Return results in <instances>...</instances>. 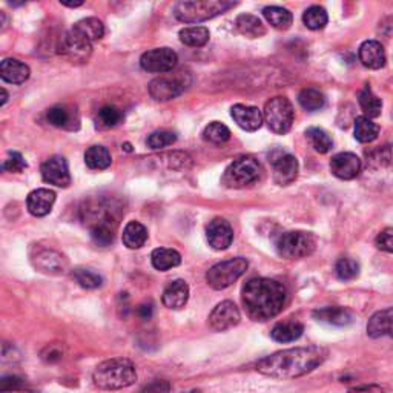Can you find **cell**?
<instances>
[{
    "mask_svg": "<svg viewBox=\"0 0 393 393\" xmlns=\"http://www.w3.org/2000/svg\"><path fill=\"white\" fill-rule=\"evenodd\" d=\"M209 246L215 250H226L234 241V229L225 218H214L206 228Z\"/></svg>",
    "mask_w": 393,
    "mask_h": 393,
    "instance_id": "obj_15",
    "label": "cell"
},
{
    "mask_svg": "<svg viewBox=\"0 0 393 393\" xmlns=\"http://www.w3.org/2000/svg\"><path fill=\"white\" fill-rule=\"evenodd\" d=\"M305 332V326L298 321H283L272 329L270 337L277 342L297 341Z\"/></svg>",
    "mask_w": 393,
    "mask_h": 393,
    "instance_id": "obj_27",
    "label": "cell"
},
{
    "mask_svg": "<svg viewBox=\"0 0 393 393\" xmlns=\"http://www.w3.org/2000/svg\"><path fill=\"white\" fill-rule=\"evenodd\" d=\"M359 62L369 69H381L386 65V51L377 40H367L359 46Z\"/></svg>",
    "mask_w": 393,
    "mask_h": 393,
    "instance_id": "obj_21",
    "label": "cell"
},
{
    "mask_svg": "<svg viewBox=\"0 0 393 393\" xmlns=\"http://www.w3.org/2000/svg\"><path fill=\"white\" fill-rule=\"evenodd\" d=\"M209 29L206 26H189L180 31V40L181 44H185L186 46H193V48H200L205 46L209 42Z\"/></svg>",
    "mask_w": 393,
    "mask_h": 393,
    "instance_id": "obj_35",
    "label": "cell"
},
{
    "mask_svg": "<svg viewBox=\"0 0 393 393\" xmlns=\"http://www.w3.org/2000/svg\"><path fill=\"white\" fill-rule=\"evenodd\" d=\"M29 66L17 58H5L0 63V77L6 83L11 85H22L29 78Z\"/></svg>",
    "mask_w": 393,
    "mask_h": 393,
    "instance_id": "obj_23",
    "label": "cell"
},
{
    "mask_svg": "<svg viewBox=\"0 0 393 393\" xmlns=\"http://www.w3.org/2000/svg\"><path fill=\"white\" fill-rule=\"evenodd\" d=\"M140 393H170V384L165 379H155L146 384Z\"/></svg>",
    "mask_w": 393,
    "mask_h": 393,
    "instance_id": "obj_49",
    "label": "cell"
},
{
    "mask_svg": "<svg viewBox=\"0 0 393 393\" xmlns=\"http://www.w3.org/2000/svg\"><path fill=\"white\" fill-rule=\"evenodd\" d=\"M137 314H138L140 318L149 320L150 317H153V314H154V307H153V305H150V303H145V305H142V306L138 307Z\"/></svg>",
    "mask_w": 393,
    "mask_h": 393,
    "instance_id": "obj_51",
    "label": "cell"
},
{
    "mask_svg": "<svg viewBox=\"0 0 393 393\" xmlns=\"http://www.w3.org/2000/svg\"><path fill=\"white\" fill-rule=\"evenodd\" d=\"M193 393H198V392H193Z\"/></svg>",
    "mask_w": 393,
    "mask_h": 393,
    "instance_id": "obj_55",
    "label": "cell"
},
{
    "mask_svg": "<svg viewBox=\"0 0 393 393\" xmlns=\"http://www.w3.org/2000/svg\"><path fill=\"white\" fill-rule=\"evenodd\" d=\"M230 116H233L234 122L241 128L247 131V133H254V131L260 129L263 125V113L257 106H247V105H234L230 109Z\"/></svg>",
    "mask_w": 393,
    "mask_h": 393,
    "instance_id": "obj_18",
    "label": "cell"
},
{
    "mask_svg": "<svg viewBox=\"0 0 393 393\" xmlns=\"http://www.w3.org/2000/svg\"><path fill=\"white\" fill-rule=\"evenodd\" d=\"M329 352L320 346L295 347L277 352L257 362V370L270 378L292 379L310 374L326 361Z\"/></svg>",
    "mask_w": 393,
    "mask_h": 393,
    "instance_id": "obj_1",
    "label": "cell"
},
{
    "mask_svg": "<svg viewBox=\"0 0 393 393\" xmlns=\"http://www.w3.org/2000/svg\"><path fill=\"white\" fill-rule=\"evenodd\" d=\"M237 4L225 2V0H189L178 2L174 6V16L183 24H198L226 13Z\"/></svg>",
    "mask_w": 393,
    "mask_h": 393,
    "instance_id": "obj_4",
    "label": "cell"
},
{
    "mask_svg": "<svg viewBox=\"0 0 393 393\" xmlns=\"http://www.w3.org/2000/svg\"><path fill=\"white\" fill-rule=\"evenodd\" d=\"M0 393H33V392L25 390L24 387H17V389H6V390H2Z\"/></svg>",
    "mask_w": 393,
    "mask_h": 393,
    "instance_id": "obj_52",
    "label": "cell"
},
{
    "mask_svg": "<svg viewBox=\"0 0 393 393\" xmlns=\"http://www.w3.org/2000/svg\"><path fill=\"white\" fill-rule=\"evenodd\" d=\"M150 261H153V266L157 270L165 272L173 267H177L181 263V255L175 249L158 247L153 252V255H150Z\"/></svg>",
    "mask_w": 393,
    "mask_h": 393,
    "instance_id": "obj_30",
    "label": "cell"
},
{
    "mask_svg": "<svg viewBox=\"0 0 393 393\" xmlns=\"http://www.w3.org/2000/svg\"><path fill=\"white\" fill-rule=\"evenodd\" d=\"M46 118L48 122L51 123L56 128H69L73 129V126L69 125L73 122V114L69 113V109H66L65 106H53L48 109L46 113Z\"/></svg>",
    "mask_w": 393,
    "mask_h": 393,
    "instance_id": "obj_42",
    "label": "cell"
},
{
    "mask_svg": "<svg viewBox=\"0 0 393 393\" xmlns=\"http://www.w3.org/2000/svg\"><path fill=\"white\" fill-rule=\"evenodd\" d=\"M367 169L370 173H393V146H382L367 154Z\"/></svg>",
    "mask_w": 393,
    "mask_h": 393,
    "instance_id": "obj_25",
    "label": "cell"
},
{
    "mask_svg": "<svg viewBox=\"0 0 393 393\" xmlns=\"http://www.w3.org/2000/svg\"><path fill=\"white\" fill-rule=\"evenodd\" d=\"M241 320L240 310L233 301H221L209 315V326L215 332H225L235 327Z\"/></svg>",
    "mask_w": 393,
    "mask_h": 393,
    "instance_id": "obj_13",
    "label": "cell"
},
{
    "mask_svg": "<svg viewBox=\"0 0 393 393\" xmlns=\"http://www.w3.org/2000/svg\"><path fill=\"white\" fill-rule=\"evenodd\" d=\"M122 240L128 249H140L148 241V229L138 221H129L123 229Z\"/></svg>",
    "mask_w": 393,
    "mask_h": 393,
    "instance_id": "obj_28",
    "label": "cell"
},
{
    "mask_svg": "<svg viewBox=\"0 0 393 393\" xmlns=\"http://www.w3.org/2000/svg\"><path fill=\"white\" fill-rule=\"evenodd\" d=\"M375 245L379 250L389 252V254H393V229H384L378 234Z\"/></svg>",
    "mask_w": 393,
    "mask_h": 393,
    "instance_id": "obj_47",
    "label": "cell"
},
{
    "mask_svg": "<svg viewBox=\"0 0 393 393\" xmlns=\"http://www.w3.org/2000/svg\"><path fill=\"white\" fill-rule=\"evenodd\" d=\"M73 277L78 283V286H82L83 289H97L103 285L102 275H98L93 269L77 267L73 272Z\"/></svg>",
    "mask_w": 393,
    "mask_h": 393,
    "instance_id": "obj_39",
    "label": "cell"
},
{
    "mask_svg": "<svg viewBox=\"0 0 393 393\" xmlns=\"http://www.w3.org/2000/svg\"><path fill=\"white\" fill-rule=\"evenodd\" d=\"M185 82L178 77H157L149 83V94L158 102H168L185 91Z\"/></svg>",
    "mask_w": 393,
    "mask_h": 393,
    "instance_id": "obj_17",
    "label": "cell"
},
{
    "mask_svg": "<svg viewBox=\"0 0 393 393\" xmlns=\"http://www.w3.org/2000/svg\"><path fill=\"white\" fill-rule=\"evenodd\" d=\"M94 384L102 390H120L133 386L137 381V370L133 361L126 358L106 359L96 367Z\"/></svg>",
    "mask_w": 393,
    "mask_h": 393,
    "instance_id": "obj_3",
    "label": "cell"
},
{
    "mask_svg": "<svg viewBox=\"0 0 393 393\" xmlns=\"http://www.w3.org/2000/svg\"><path fill=\"white\" fill-rule=\"evenodd\" d=\"M349 393H384V390H382L377 384H366V386H359V387L350 389Z\"/></svg>",
    "mask_w": 393,
    "mask_h": 393,
    "instance_id": "obj_50",
    "label": "cell"
},
{
    "mask_svg": "<svg viewBox=\"0 0 393 393\" xmlns=\"http://www.w3.org/2000/svg\"><path fill=\"white\" fill-rule=\"evenodd\" d=\"M241 301L249 318L266 321L283 310L287 301V290L275 280L252 278L241 290Z\"/></svg>",
    "mask_w": 393,
    "mask_h": 393,
    "instance_id": "obj_2",
    "label": "cell"
},
{
    "mask_svg": "<svg viewBox=\"0 0 393 393\" xmlns=\"http://www.w3.org/2000/svg\"><path fill=\"white\" fill-rule=\"evenodd\" d=\"M56 201V193L54 190H49L45 188H40L33 190L31 194L26 198V208L29 210V214L34 217H45L54 206Z\"/></svg>",
    "mask_w": 393,
    "mask_h": 393,
    "instance_id": "obj_19",
    "label": "cell"
},
{
    "mask_svg": "<svg viewBox=\"0 0 393 393\" xmlns=\"http://www.w3.org/2000/svg\"><path fill=\"white\" fill-rule=\"evenodd\" d=\"M335 274L342 281H350L358 277L359 265L352 258H340L335 265Z\"/></svg>",
    "mask_w": 393,
    "mask_h": 393,
    "instance_id": "obj_43",
    "label": "cell"
},
{
    "mask_svg": "<svg viewBox=\"0 0 393 393\" xmlns=\"http://www.w3.org/2000/svg\"><path fill=\"white\" fill-rule=\"evenodd\" d=\"M26 168V161L19 153H9L8 158L4 161L2 169L6 173H22Z\"/></svg>",
    "mask_w": 393,
    "mask_h": 393,
    "instance_id": "obj_46",
    "label": "cell"
},
{
    "mask_svg": "<svg viewBox=\"0 0 393 393\" xmlns=\"http://www.w3.org/2000/svg\"><path fill=\"white\" fill-rule=\"evenodd\" d=\"M58 54L73 63H85L93 54V44L71 29L60 40Z\"/></svg>",
    "mask_w": 393,
    "mask_h": 393,
    "instance_id": "obj_9",
    "label": "cell"
},
{
    "mask_svg": "<svg viewBox=\"0 0 393 393\" xmlns=\"http://www.w3.org/2000/svg\"><path fill=\"white\" fill-rule=\"evenodd\" d=\"M85 163L89 169L103 170L113 163V157L105 146H91L85 153Z\"/></svg>",
    "mask_w": 393,
    "mask_h": 393,
    "instance_id": "obj_32",
    "label": "cell"
},
{
    "mask_svg": "<svg viewBox=\"0 0 393 393\" xmlns=\"http://www.w3.org/2000/svg\"><path fill=\"white\" fill-rule=\"evenodd\" d=\"M33 263L40 272L51 275L65 274L68 267V261L62 254L46 247L36 250V254L33 255Z\"/></svg>",
    "mask_w": 393,
    "mask_h": 393,
    "instance_id": "obj_14",
    "label": "cell"
},
{
    "mask_svg": "<svg viewBox=\"0 0 393 393\" xmlns=\"http://www.w3.org/2000/svg\"><path fill=\"white\" fill-rule=\"evenodd\" d=\"M40 173H42V178L49 185L57 188H68L71 185V175H69L68 161L65 157H49L40 168Z\"/></svg>",
    "mask_w": 393,
    "mask_h": 393,
    "instance_id": "obj_12",
    "label": "cell"
},
{
    "mask_svg": "<svg viewBox=\"0 0 393 393\" xmlns=\"http://www.w3.org/2000/svg\"><path fill=\"white\" fill-rule=\"evenodd\" d=\"M177 140V136L174 133H169V131H157L148 137V146L150 149H161L174 145Z\"/></svg>",
    "mask_w": 393,
    "mask_h": 393,
    "instance_id": "obj_45",
    "label": "cell"
},
{
    "mask_svg": "<svg viewBox=\"0 0 393 393\" xmlns=\"http://www.w3.org/2000/svg\"><path fill=\"white\" fill-rule=\"evenodd\" d=\"M178 62V56L170 48H155L140 57V66L148 73H169Z\"/></svg>",
    "mask_w": 393,
    "mask_h": 393,
    "instance_id": "obj_11",
    "label": "cell"
},
{
    "mask_svg": "<svg viewBox=\"0 0 393 393\" xmlns=\"http://www.w3.org/2000/svg\"><path fill=\"white\" fill-rule=\"evenodd\" d=\"M265 122L275 134H287L295 118V111L286 97L270 98L263 111Z\"/></svg>",
    "mask_w": 393,
    "mask_h": 393,
    "instance_id": "obj_7",
    "label": "cell"
},
{
    "mask_svg": "<svg viewBox=\"0 0 393 393\" xmlns=\"http://www.w3.org/2000/svg\"><path fill=\"white\" fill-rule=\"evenodd\" d=\"M379 136V126L372 122V118L364 116L357 117L355 120V138L359 143H372Z\"/></svg>",
    "mask_w": 393,
    "mask_h": 393,
    "instance_id": "obj_34",
    "label": "cell"
},
{
    "mask_svg": "<svg viewBox=\"0 0 393 393\" xmlns=\"http://www.w3.org/2000/svg\"><path fill=\"white\" fill-rule=\"evenodd\" d=\"M269 161L272 165V173H274V181L277 185L287 186L297 178L298 160L295 155L277 149L269 155Z\"/></svg>",
    "mask_w": 393,
    "mask_h": 393,
    "instance_id": "obj_10",
    "label": "cell"
},
{
    "mask_svg": "<svg viewBox=\"0 0 393 393\" xmlns=\"http://www.w3.org/2000/svg\"><path fill=\"white\" fill-rule=\"evenodd\" d=\"M63 358V350L57 344H49L42 352V359L46 362H57Z\"/></svg>",
    "mask_w": 393,
    "mask_h": 393,
    "instance_id": "obj_48",
    "label": "cell"
},
{
    "mask_svg": "<svg viewBox=\"0 0 393 393\" xmlns=\"http://www.w3.org/2000/svg\"><path fill=\"white\" fill-rule=\"evenodd\" d=\"M261 174L263 168L258 160L254 157H240L226 168L221 183L230 189H241L257 183Z\"/></svg>",
    "mask_w": 393,
    "mask_h": 393,
    "instance_id": "obj_5",
    "label": "cell"
},
{
    "mask_svg": "<svg viewBox=\"0 0 393 393\" xmlns=\"http://www.w3.org/2000/svg\"><path fill=\"white\" fill-rule=\"evenodd\" d=\"M367 335L370 338H393V307L379 310L367 322Z\"/></svg>",
    "mask_w": 393,
    "mask_h": 393,
    "instance_id": "obj_22",
    "label": "cell"
},
{
    "mask_svg": "<svg viewBox=\"0 0 393 393\" xmlns=\"http://www.w3.org/2000/svg\"><path fill=\"white\" fill-rule=\"evenodd\" d=\"M275 247L278 254L283 258H305L310 254H314V250L317 247V240L314 235L309 233H303V230H290V233H285L278 237Z\"/></svg>",
    "mask_w": 393,
    "mask_h": 393,
    "instance_id": "obj_6",
    "label": "cell"
},
{
    "mask_svg": "<svg viewBox=\"0 0 393 393\" xmlns=\"http://www.w3.org/2000/svg\"><path fill=\"white\" fill-rule=\"evenodd\" d=\"M306 136L309 138L312 148H314L320 154H327L332 149V146H334L332 138L320 128H309Z\"/></svg>",
    "mask_w": 393,
    "mask_h": 393,
    "instance_id": "obj_40",
    "label": "cell"
},
{
    "mask_svg": "<svg viewBox=\"0 0 393 393\" xmlns=\"http://www.w3.org/2000/svg\"><path fill=\"white\" fill-rule=\"evenodd\" d=\"M6 100H8V93L2 88V106L6 103Z\"/></svg>",
    "mask_w": 393,
    "mask_h": 393,
    "instance_id": "obj_54",
    "label": "cell"
},
{
    "mask_svg": "<svg viewBox=\"0 0 393 393\" xmlns=\"http://www.w3.org/2000/svg\"><path fill=\"white\" fill-rule=\"evenodd\" d=\"M91 237H93V241L97 246L106 247L113 245L116 237V221L113 217L109 215L96 221L93 228H91Z\"/></svg>",
    "mask_w": 393,
    "mask_h": 393,
    "instance_id": "obj_26",
    "label": "cell"
},
{
    "mask_svg": "<svg viewBox=\"0 0 393 393\" xmlns=\"http://www.w3.org/2000/svg\"><path fill=\"white\" fill-rule=\"evenodd\" d=\"M122 113H120V109H117L116 106H103L100 108L98 114H97V120L100 122V125L105 128H114L117 126L120 122H122Z\"/></svg>",
    "mask_w": 393,
    "mask_h": 393,
    "instance_id": "obj_44",
    "label": "cell"
},
{
    "mask_svg": "<svg viewBox=\"0 0 393 393\" xmlns=\"http://www.w3.org/2000/svg\"><path fill=\"white\" fill-rule=\"evenodd\" d=\"M298 103L301 108L314 113V111H320L326 105V97L320 89L315 88H306L298 94Z\"/></svg>",
    "mask_w": 393,
    "mask_h": 393,
    "instance_id": "obj_36",
    "label": "cell"
},
{
    "mask_svg": "<svg viewBox=\"0 0 393 393\" xmlns=\"http://www.w3.org/2000/svg\"><path fill=\"white\" fill-rule=\"evenodd\" d=\"M62 5L69 6V8H77V6H82L83 2H62Z\"/></svg>",
    "mask_w": 393,
    "mask_h": 393,
    "instance_id": "obj_53",
    "label": "cell"
},
{
    "mask_svg": "<svg viewBox=\"0 0 393 393\" xmlns=\"http://www.w3.org/2000/svg\"><path fill=\"white\" fill-rule=\"evenodd\" d=\"M358 103L362 109V113H364V117L377 118L381 116V111H382L381 98L377 97L374 94V91H372L369 86H366L358 94Z\"/></svg>",
    "mask_w": 393,
    "mask_h": 393,
    "instance_id": "obj_33",
    "label": "cell"
},
{
    "mask_svg": "<svg viewBox=\"0 0 393 393\" xmlns=\"http://www.w3.org/2000/svg\"><path fill=\"white\" fill-rule=\"evenodd\" d=\"M362 169V161L357 154L340 153L332 157L330 170L340 180H354L359 175Z\"/></svg>",
    "mask_w": 393,
    "mask_h": 393,
    "instance_id": "obj_16",
    "label": "cell"
},
{
    "mask_svg": "<svg viewBox=\"0 0 393 393\" xmlns=\"http://www.w3.org/2000/svg\"><path fill=\"white\" fill-rule=\"evenodd\" d=\"M235 26L241 36L249 37V39H258V37H263L266 34V28H265L263 22H261L258 17L252 16V14L238 16Z\"/></svg>",
    "mask_w": 393,
    "mask_h": 393,
    "instance_id": "obj_29",
    "label": "cell"
},
{
    "mask_svg": "<svg viewBox=\"0 0 393 393\" xmlns=\"http://www.w3.org/2000/svg\"><path fill=\"white\" fill-rule=\"evenodd\" d=\"M263 16L266 17L267 22L277 29L290 28L292 20H294L289 9L281 8V6H266L263 9Z\"/></svg>",
    "mask_w": 393,
    "mask_h": 393,
    "instance_id": "obj_37",
    "label": "cell"
},
{
    "mask_svg": "<svg viewBox=\"0 0 393 393\" xmlns=\"http://www.w3.org/2000/svg\"><path fill=\"white\" fill-rule=\"evenodd\" d=\"M327 20L329 17L326 9L318 5L307 8L303 14V22L309 29H312V31H318V29L325 28L327 25Z\"/></svg>",
    "mask_w": 393,
    "mask_h": 393,
    "instance_id": "obj_38",
    "label": "cell"
},
{
    "mask_svg": "<svg viewBox=\"0 0 393 393\" xmlns=\"http://www.w3.org/2000/svg\"><path fill=\"white\" fill-rule=\"evenodd\" d=\"M163 305L168 309L178 310L185 307L189 300V286L185 280H174L163 290Z\"/></svg>",
    "mask_w": 393,
    "mask_h": 393,
    "instance_id": "obj_20",
    "label": "cell"
},
{
    "mask_svg": "<svg viewBox=\"0 0 393 393\" xmlns=\"http://www.w3.org/2000/svg\"><path fill=\"white\" fill-rule=\"evenodd\" d=\"M203 137H205L206 142L213 143V145H223L230 138V131L223 123L213 122V123L206 126Z\"/></svg>",
    "mask_w": 393,
    "mask_h": 393,
    "instance_id": "obj_41",
    "label": "cell"
},
{
    "mask_svg": "<svg viewBox=\"0 0 393 393\" xmlns=\"http://www.w3.org/2000/svg\"><path fill=\"white\" fill-rule=\"evenodd\" d=\"M314 318L317 321L326 322L329 326H337V327L349 326L350 322L354 321V317H352L350 312L340 306H327V307L317 309L314 310Z\"/></svg>",
    "mask_w": 393,
    "mask_h": 393,
    "instance_id": "obj_24",
    "label": "cell"
},
{
    "mask_svg": "<svg viewBox=\"0 0 393 393\" xmlns=\"http://www.w3.org/2000/svg\"><path fill=\"white\" fill-rule=\"evenodd\" d=\"M249 263L241 257L221 261L208 270L206 281L208 285L215 290H223L233 286L235 281L247 270Z\"/></svg>",
    "mask_w": 393,
    "mask_h": 393,
    "instance_id": "obj_8",
    "label": "cell"
},
{
    "mask_svg": "<svg viewBox=\"0 0 393 393\" xmlns=\"http://www.w3.org/2000/svg\"><path fill=\"white\" fill-rule=\"evenodd\" d=\"M73 29L80 36H83L86 40H89L91 44L97 42V40L102 39L105 34V26L102 24V20H98L96 17H88L80 20V22H77L73 26Z\"/></svg>",
    "mask_w": 393,
    "mask_h": 393,
    "instance_id": "obj_31",
    "label": "cell"
}]
</instances>
